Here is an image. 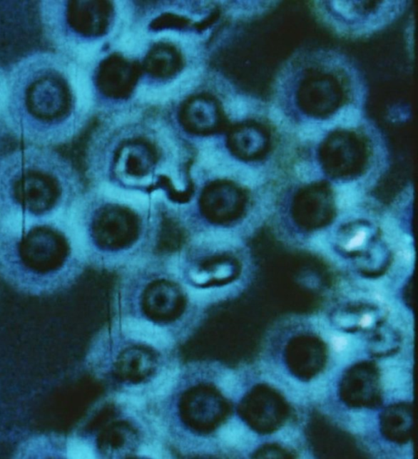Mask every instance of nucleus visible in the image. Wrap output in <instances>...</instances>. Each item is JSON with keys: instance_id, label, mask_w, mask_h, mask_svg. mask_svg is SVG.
Listing matches in <instances>:
<instances>
[{"instance_id": "22", "label": "nucleus", "mask_w": 418, "mask_h": 459, "mask_svg": "<svg viewBox=\"0 0 418 459\" xmlns=\"http://www.w3.org/2000/svg\"><path fill=\"white\" fill-rule=\"evenodd\" d=\"M230 274V268L228 267V266L223 265L220 266L218 269H217L216 273L214 274V276H215V277H218V279H224V277H228Z\"/></svg>"}, {"instance_id": "4", "label": "nucleus", "mask_w": 418, "mask_h": 459, "mask_svg": "<svg viewBox=\"0 0 418 459\" xmlns=\"http://www.w3.org/2000/svg\"><path fill=\"white\" fill-rule=\"evenodd\" d=\"M122 331L128 338L157 349L170 348L173 342L165 329L144 319L128 317L122 322Z\"/></svg>"}, {"instance_id": "10", "label": "nucleus", "mask_w": 418, "mask_h": 459, "mask_svg": "<svg viewBox=\"0 0 418 459\" xmlns=\"http://www.w3.org/2000/svg\"><path fill=\"white\" fill-rule=\"evenodd\" d=\"M330 130L332 128L327 120H310L302 124L299 135L304 140H316L323 138Z\"/></svg>"}, {"instance_id": "23", "label": "nucleus", "mask_w": 418, "mask_h": 459, "mask_svg": "<svg viewBox=\"0 0 418 459\" xmlns=\"http://www.w3.org/2000/svg\"><path fill=\"white\" fill-rule=\"evenodd\" d=\"M192 279L196 282L203 284L209 279V277L206 273H195L192 274Z\"/></svg>"}, {"instance_id": "9", "label": "nucleus", "mask_w": 418, "mask_h": 459, "mask_svg": "<svg viewBox=\"0 0 418 459\" xmlns=\"http://www.w3.org/2000/svg\"><path fill=\"white\" fill-rule=\"evenodd\" d=\"M361 112L358 108L348 105L338 110L329 121L332 129L341 128L345 129L354 128L359 126L361 121Z\"/></svg>"}, {"instance_id": "15", "label": "nucleus", "mask_w": 418, "mask_h": 459, "mask_svg": "<svg viewBox=\"0 0 418 459\" xmlns=\"http://www.w3.org/2000/svg\"><path fill=\"white\" fill-rule=\"evenodd\" d=\"M139 455L152 458H162L165 457V451L160 445L148 444L140 448Z\"/></svg>"}, {"instance_id": "19", "label": "nucleus", "mask_w": 418, "mask_h": 459, "mask_svg": "<svg viewBox=\"0 0 418 459\" xmlns=\"http://www.w3.org/2000/svg\"><path fill=\"white\" fill-rule=\"evenodd\" d=\"M367 233L365 231H360L359 233L355 235L353 239L349 242L347 248L348 250H352V249L358 248L363 244L364 242L366 239Z\"/></svg>"}, {"instance_id": "16", "label": "nucleus", "mask_w": 418, "mask_h": 459, "mask_svg": "<svg viewBox=\"0 0 418 459\" xmlns=\"http://www.w3.org/2000/svg\"><path fill=\"white\" fill-rule=\"evenodd\" d=\"M218 386L223 391V393L227 396L234 394L236 386V379L233 375H225L220 378Z\"/></svg>"}, {"instance_id": "17", "label": "nucleus", "mask_w": 418, "mask_h": 459, "mask_svg": "<svg viewBox=\"0 0 418 459\" xmlns=\"http://www.w3.org/2000/svg\"><path fill=\"white\" fill-rule=\"evenodd\" d=\"M139 39L133 33H127L121 39V48L126 51H133L139 45Z\"/></svg>"}, {"instance_id": "18", "label": "nucleus", "mask_w": 418, "mask_h": 459, "mask_svg": "<svg viewBox=\"0 0 418 459\" xmlns=\"http://www.w3.org/2000/svg\"><path fill=\"white\" fill-rule=\"evenodd\" d=\"M269 117L270 120L272 121L275 125L280 126L283 125L284 121L285 120V116L284 113L282 112L279 108L275 106L271 107L269 111Z\"/></svg>"}, {"instance_id": "12", "label": "nucleus", "mask_w": 418, "mask_h": 459, "mask_svg": "<svg viewBox=\"0 0 418 459\" xmlns=\"http://www.w3.org/2000/svg\"><path fill=\"white\" fill-rule=\"evenodd\" d=\"M68 457L71 458H94L92 448L83 441L74 440L68 445Z\"/></svg>"}, {"instance_id": "24", "label": "nucleus", "mask_w": 418, "mask_h": 459, "mask_svg": "<svg viewBox=\"0 0 418 459\" xmlns=\"http://www.w3.org/2000/svg\"><path fill=\"white\" fill-rule=\"evenodd\" d=\"M372 320V316L370 315H365L363 317L362 320H361L360 324L363 327L369 326L371 325Z\"/></svg>"}, {"instance_id": "1", "label": "nucleus", "mask_w": 418, "mask_h": 459, "mask_svg": "<svg viewBox=\"0 0 418 459\" xmlns=\"http://www.w3.org/2000/svg\"><path fill=\"white\" fill-rule=\"evenodd\" d=\"M70 101L86 113L93 105L82 68L59 53L39 51L6 73L0 118L15 138L49 148L74 134Z\"/></svg>"}, {"instance_id": "3", "label": "nucleus", "mask_w": 418, "mask_h": 459, "mask_svg": "<svg viewBox=\"0 0 418 459\" xmlns=\"http://www.w3.org/2000/svg\"><path fill=\"white\" fill-rule=\"evenodd\" d=\"M83 262L73 240L69 217L0 225V274L22 290L56 291L72 265Z\"/></svg>"}, {"instance_id": "5", "label": "nucleus", "mask_w": 418, "mask_h": 459, "mask_svg": "<svg viewBox=\"0 0 418 459\" xmlns=\"http://www.w3.org/2000/svg\"><path fill=\"white\" fill-rule=\"evenodd\" d=\"M101 194L109 201L135 211L144 212L149 207L148 196L138 190H124L111 184H103L101 186Z\"/></svg>"}, {"instance_id": "13", "label": "nucleus", "mask_w": 418, "mask_h": 459, "mask_svg": "<svg viewBox=\"0 0 418 459\" xmlns=\"http://www.w3.org/2000/svg\"><path fill=\"white\" fill-rule=\"evenodd\" d=\"M227 109L230 116L234 120H242L248 115L250 104L245 99L239 96L229 102Z\"/></svg>"}, {"instance_id": "2", "label": "nucleus", "mask_w": 418, "mask_h": 459, "mask_svg": "<svg viewBox=\"0 0 418 459\" xmlns=\"http://www.w3.org/2000/svg\"><path fill=\"white\" fill-rule=\"evenodd\" d=\"M71 170L47 147L0 158V225L66 219L78 200Z\"/></svg>"}, {"instance_id": "7", "label": "nucleus", "mask_w": 418, "mask_h": 459, "mask_svg": "<svg viewBox=\"0 0 418 459\" xmlns=\"http://www.w3.org/2000/svg\"><path fill=\"white\" fill-rule=\"evenodd\" d=\"M179 371L177 368H167L163 370L153 381H152L149 392L155 398H165L172 392L178 378Z\"/></svg>"}, {"instance_id": "11", "label": "nucleus", "mask_w": 418, "mask_h": 459, "mask_svg": "<svg viewBox=\"0 0 418 459\" xmlns=\"http://www.w3.org/2000/svg\"><path fill=\"white\" fill-rule=\"evenodd\" d=\"M186 290H188L191 301L200 305L216 302L221 294L220 293L221 288L198 289L189 287Z\"/></svg>"}, {"instance_id": "20", "label": "nucleus", "mask_w": 418, "mask_h": 459, "mask_svg": "<svg viewBox=\"0 0 418 459\" xmlns=\"http://www.w3.org/2000/svg\"><path fill=\"white\" fill-rule=\"evenodd\" d=\"M5 81H6V73L0 68V117H1L4 105Z\"/></svg>"}, {"instance_id": "8", "label": "nucleus", "mask_w": 418, "mask_h": 459, "mask_svg": "<svg viewBox=\"0 0 418 459\" xmlns=\"http://www.w3.org/2000/svg\"><path fill=\"white\" fill-rule=\"evenodd\" d=\"M219 438L228 446L241 448L248 441V432L244 425L230 421L220 429Z\"/></svg>"}, {"instance_id": "14", "label": "nucleus", "mask_w": 418, "mask_h": 459, "mask_svg": "<svg viewBox=\"0 0 418 459\" xmlns=\"http://www.w3.org/2000/svg\"><path fill=\"white\" fill-rule=\"evenodd\" d=\"M332 8L339 14H341L347 19H353L355 16V12L353 4L348 1H333Z\"/></svg>"}, {"instance_id": "6", "label": "nucleus", "mask_w": 418, "mask_h": 459, "mask_svg": "<svg viewBox=\"0 0 418 459\" xmlns=\"http://www.w3.org/2000/svg\"><path fill=\"white\" fill-rule=\"evenodd\" d=\"M194 244L209 251L219 252L227 250L233 243L228 232L214 230L195 237Z\"/></svg>"}, {"instance_id": "21", "label": "nucleus", "mask_w": 418, "mask_h": 459, "mask_svg": "<svg viewBox=\"0 0 418 459\" xmlns=\"http://www.w3.org/2000/svg\"><path fill=\"white\" fill-rule=\"evenodd\" d=\"M332 345L337 351H342L346 348L347 340L344 337H335L332 340Z\"/></svg>"}]
</instances>
